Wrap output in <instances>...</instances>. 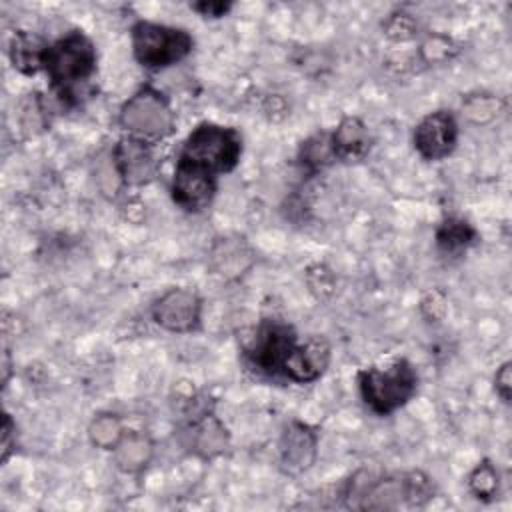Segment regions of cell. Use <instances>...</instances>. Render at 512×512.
<instances>
[{"instance_id": "cell-1", "label": "cell", "mask_w": 512, "mask_h": 512, "mask_svg": "<svg viewBox=\"0 0 512 512\" xmlns=\"http://www.w3.org/2000/svg\"><path fill=\"white\" fill-rule=\"evenodd\" d=\"M96 70V46L82 30H70L46 48L44 72L48 74L50 88L66 106L80 102V96L96 76Z\"/></svg>"}, {"instance_id": "cell-2", "label": "cell", "mask_w": 512, "mask_h": 512, "mask_svg": "<svg viewBox=\"0 0 512 512\" xmlns=\"http://www.w3.org/2000/svg\"><path fill=\"white\" fill-rule=\"evenodd\" d=\"M242 150L244 140L240 130L216 122H200L184 138L176 160L222 176L238 166Z\"/></svg>"}, {"instance_id": "cell-3", "label": "cell", "mask_w": 512, "mask_h": 512, "mask_svg": "<svg viewBox=\"0 0 512 512\" xmlns=\"http://www.w3.org/2000/svg\"><path fill=\"white\" fill-rule=\"evenodd\" d=\"M362 402L378 416H390L406 406L418 390L416 368L406 358H396L388 366H368L356 374Z\"/></svg>"}, {"instance_id": "cell-4", "label": "cell", "mask_w": 512, "mask_h": 512, "mask_svg": "<svg viewBox=\"0 0 512 512\" xmlns=\"http://www.w3.org/2000/svg\"><path fill=\"white\" fill-rule=\"evenodd\" d=\"M134 60L148 70H164L182 62L194 50V38L186 28L136 20L130 28Z\"/></svg>"}, {"instance_id": "cell-5", "label": "cell", "mask_w": 512, "mask_h": 512, "mask_svg": "<svg viewBox=\"0 0 512 512\" xmlns=\"http://www.w3.org/2000/svg\"><path fill=\"white\" fill-rule=\"evenodd\" d=\"M118 124L128 136L158 144L174 134L176 112L164 92L146 84L120 106Z\"/></svg>"}, {"instance_id": "cell-6", "label": "cell", "mask_w": 512, "mask_h": 512, "mask_svg": "<svg viewBox=\"0 0 512 512\" xmlns=\"http://www.w3.org/2000/svg\"><path fill=\"white\" fill-rule=\"evenodd\" d=\"M298 342L296 330L278 318H264L248 336L242 350L248 364L264 376L282 378L284 364Z\"/></svg>"}, {"instance_id": "cell-7", "label": "cell", "mask_w": 512, "mask_h": 512, "mask_svg": "<svg viewBox=\"0 0 512 512\" xmlns=\"http://www.w3.org/2000/svg\"><path fill=\"white\" fill-rule=\"evenodd\" d=\"M178 440L200 460H214L230 448V432L210 404H202L186 416L178 428Z\"/></svg>"}, {"instance_id": "cell-8", "label": "cell", "mask_w": 512, "mask_h": 512, "mask_svg": "<svg viewBox=\"0 0 512 512\" xmlns=\"http://www.w3.org/2000/svg\"><path fill=\"white\" fill-rule=\"evenodd\" d=\"M150 314L166 332L192 334L202 324V298L192 288H168L154 300Z\"/></svg>"}, {"instance_id": "cell-9", "label": "cell", "mask_w": 512, "mask_h": 512, "mask_svg": "<svg viewBox=\"0 0 512 512\" xmlns=\"http://www.w3.org/2000/svg\"><path fill=\"white\" fill-rule=\"evenodd\" d=\"M458 136L460 126L456 116L450 110L440 108L420 118L412 134V144L420 158L428 162H440L456 150Z\"/></svg>"}, {"instance_id": "cell-10", "label": "cell", "mask_w": 512, "mask_h": 512, "mask_svg": "<svg viewBox=\"0 0 512 512\" xmlns=\"http://www.w3.org/2000/svg\"><path fill=\"white\" fill-rule=\"evenodd\" d=\"M320 432L316 426L290 420L278 438V466L286 476H302L308 472L318 458Z\"/></svg>"}, {"instance_id": "cell-11", "label": "cell", "mask_w": 512, "mask_h": 512, "mask_svg": "<svg viewBox=\"0 0 512 512\" xmlns=\"http://www.w3.org/2000/svg\"><path fill=\"white\" fill-rule=\"evenodd\" d=\"M154 146L128 134L116 142L112 148V166L126 186H146L158 176L160 160Z\"/></svg>"}, {"instance_id": "cell-12", "label": "cell", "mask_w": 512, "mask_h": 512, "mask_svg": "<svg viewBox=\"0 0 512 512\" xmlns=\"http://www.w3.org/2000/svg\"><path fill=\"white\" fill-rule=\"evenodd\" d=\"M216 192L218 176L176 160L170 182V196L180 210L188 214H200L210 208Z\"/></svg>"}, {"instance_id": "cell-13", "label": "cell", "mask_w": 512, "mask_h": 512, "mask_svg": "<svg viewBox=\"0 0 512 512\" xmlns=\"http://www.w3.org/2000/svg\"><path fill=\"white\" fill-rule=\"evenodd\" d=\"M332 348L324 336H310L304 342H296L286 364L282 378L294 384L316 382L330 366Z\"/></svg>"}, {"instance_id": "cell-14", "label": "cell", "mask_w": 512, "mask_h": 512, "mask_svg": "<svg viewBox=\"0 0 512 512\" xmlns=\"http://www.w3.org/2000/svg\"><path fill=\"white\" fill-rule=\"evenodd\" d=\"M208 262L224 280H238L254 266V250L244 236H218L208 250Z\"/></svg>"}, {"instance_id": "cell-15", "label": "cell", "mask_w": 512, "mask_h": 512, "mask_svg": "<svg viewBox=\"0 0 512 512\" xmlns=\"http://www.w3.org/2000/svg\"><path fill=\"white\" fill-rule=\"evenodd\" d=\"M332 152L338 162L356 164L362 162L374 144V138L366 122L358 116H344L336 128L330 132Z\"/></svg>"}, {"instance_id": "cell-16", "label": "cell", "mask_w": 512, "mask_h": 512, "mask_svg": "<svg viewBox=\"0 0 512 512\" xmlns=\"http://www.w3.org/2000/svg\"><path fill=\"white\" fill-rule=\"evenodd\" d=\"M114 464L124 474H140L154 458V440L142 430H126L112 448Z\"/></svg>"}, {"instance_id": "cell-17", "label": "cell", "mask_w": 512, "mask_h": 512, "mask_svg": "<svg viewBox=\"0 0 512 512\" xmlns=\"http://www.w3.org/2000/svg\"><path fill=\"white\" fill-rule=\"evenodd\" d=\"M46 48L48 44L40 36L26 30H16L12 34L10 48H8L10 62L20 74L34 76L40 70H44Z\"/></svg>"}, {"instance_id": "cell-18", "label": "cell", "mask_w": 512, "mask_h": 512, "mask_svg": "<svg viewBox=\"0 0 512 512\" xmlns=\"http://www.w3.org/2000/svg\"><path fill=\"white\" fill-rule=\"evenodd\" d=\"M436 248L448 256H460L478 240V230L460 216H446L434 232Z\"/></svg>"}, {"instance_id": "cell-19", "label": "cell", "mask_w": 512, "mask_h": 512, "mask_svg": "<svg viewBox=\"0 0 512 512\" xmlns=\"http://www.w3.org/2000/svg\"><path fill=\"white\" fill-rule=\"evenodd\" d=\"M462 116L474 126H486L506 112V100L494 92L478 90L462 98Z\"/></svg>"}, {"instance_id": "cell-20", "label": "cell", "mask_w": 512, "mask_h": 512, "mask_svg": "<svg viewBox=\"0 0 512 512\" xmlns=\"http://www.w3.org/2000/svg\"><path fill=\"white\" fill-rule=\"evenodd\" d=\"M466 486L470 490V494L476 500L482 502H490L498 496L500 492V472L498 468L492 464V460L484 458L480 460L468 474L466 478Z\"/></svg>"}, {"instance_id": "cell-21", "label": "cell", "mask_w": 512, "mask_h": 512, "mask_svg": "<svg viewBox=\"0 0 512 512\" xmlns=\"http://www.w3.org/2000/svg\"><path fill=\"white\" fill-rule=\"evenodd\" d=\"M298 160L310 172H318L336 162L330 132H316L310 138H306L298 150Z\"/></svg>"}, {"instance_id": "cell-22", "label": "cell", "mask_w": 512, "mask_h": 512, "mask_svg": "<svg viewBox=\"0 0 512 512\" xmlns=\"http://www.w3.org/2000/svg\"><path fill=\"white\" fill-rule=\"evenodd\" d=\"M124 424L114 412H100L88 424V438L96 448L112 450L124 436Z\"/></svg>"}, {"instance_id": "cell-23", "label": "cell", "mask_w": 512, "mask_h": 512, "mask_svg": "<svg viewBox=\"0 0 512 512\" xmlns=\"http://www.w3.org/2000/svg\"><path fill=\"white\" fill-rule=\"evenodd\" d=\"M460 52V46L444 34H432L420 44V56L426 64H440L452 60Z\"/></svg>"}, {"instance_id": "cell-24", "label": "cell", "mask_w": 512, "mask_h": 512, "mask_svg": "<svg viewBox=\"0 0 512 512\" xmlns=\"http://www.w3.org/2000/svg\"><path fill=\"white\" fill-rule=\"evenodd\" d=\"M382 30H384V36L392 42H408L416 38L418 22L406 12H394L384 20Z\"/></svg>"}, {"instance_id": "cell-25", "label": "cell", "mask_w": 512, "mask_h": 512, "mask_svg": "<svg viewBox=\"0 0 512 512\" xmlns=\"http://www.w3.org/2000/svg\"><path fill=\"white\" fill-rule=\"evenodd\" d=\"M306 282L312 294H316V298H328L334 292V276L330 274V270L322 264H314L306 270Z\"/></svg>"}, {"instance_id": "cell-26", "label": "cell", "mask_w": 512, "mask_h": 512, "mask_svg": "<svg viewBox=\"0 0 512 512\" xmlns=\"http://www.w3.org/2000/svg\"><path fill=\"white\" fill-rule=\"evenodd\" d=\"M448 310V300H446V294L442 290H432L428 292L422 302H420V312L426 320L430 322H438L444 318Z\"/></svg>"}, {"instance_id": "cell-27", "label": "cell", "mask_w": 512, "mask_h": 512, "mask_svg": "<svg viewBox=\"0 0 512 512\" xmlns=\"http://www.w3.org/2000/svg\"><path fill=\"white\" fill-rule=\"evenodd\" d=\"M232 2H224V0H200V2H192L190 8L200 14L202 18H222L232 10Z\"/></svg>"}, {"instance_id": "cell-28", "label": "cell", "mask_w": 512, "mask_h": 512, "mask_svg": "<svg viewBox=\"0 0 512 512\" xmlns=\"http://www.w3.org/2000/svg\"><path fill=\"white\" fill-rule=\"evenodd\" d=\"M494 390L504 404H510V394H512V362L510 360L502 362L500 368L496 370Z\"/></svg>"}, {"instance_id": "cell-29", "label": "cell", "mask_w": 512, "mask_h": 512, "mask_svg": "<svg viewBox=\"0 0 512 512\" xmlns=\"http://www.w3.org/2000/svg\"><path fill=\"white\" fill-rule=\"evenodd\" d=\"M0 448H2L0 460H2V464H4V462L10 458L12 450L16 448V424L12 422L10 414H4V422H2V444H0Z\"/></svg>"}]
</instances>
